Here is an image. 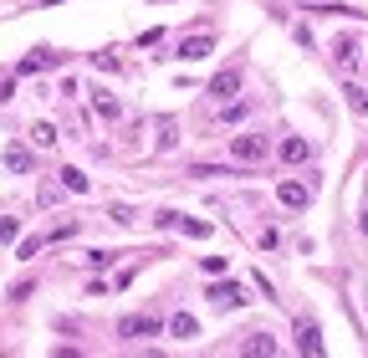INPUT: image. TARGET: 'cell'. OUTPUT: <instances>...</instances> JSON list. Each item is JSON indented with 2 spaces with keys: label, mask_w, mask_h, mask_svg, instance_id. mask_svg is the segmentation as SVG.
I'll return each mask as SVG.
<instances>
[{
  "label": "cell",
  "mask_w": 368,
  "mask_h": 358,
  "mask_svg": "<svg viewBox=\"0 0 368 358\" xmlns=\"http://www.w3.org/2000/svg\"><path fill=\"white\" fill-rule=\"evenodd\" d=\"M266 154H271V138L266 134H235L230 138V159H235V164H261Z\"/></svg>",
  "instance_id": "obj_1"
},
{
  "label": "cell",
  "mask_w": 368,
  "mask_h": 358,
  "mask_svg": "<svg viewBox=\"0 0 368 358\" xmlns=\"http://www.w3.org/2000/svg\"><path fill=\"white\" fill-rule=\"evenodd\" d=\"M159 333H164V323L154 312H128L118 323V338H159Z\"/></svg>",
  "instance_id": "obj_2"
},
{
  "label": "cell",
  "mask_w": 368,
  "mask_h": 358,
  "mask_svg": "<svg viewBox=\"0 0 368 358\" xmlns=\"http://www.w3.org/2000/svg\"><path fill=\"white\" fill-rule=\"evenodd\" d=\"M205 297L215 302V307H241V302H246V287H241V282H210Z\"/></svg>",
  "instance_id": "obj_3"
},
{
  "label": "cell",
  "mask_w": 368,
  "mask_h": 358,
  "mask_svg": "<svg viewBox=\"0 0 368 358\" xmlns=\"http://www.w3.org/2000/svg\"><path fill=\"white\" fill-rule=\"evenodd\" d=\"M210 51H215V36H210V31H200V36H184L174 57H184V62H200V57H210Z\"/></svg>",
  "instance_id": "obj_4"
},
{
  "label": "cell",
  "mask_w": 368,
  "mask_h": 358,
  "mask_svg": "<svg viewBox=\"0 0 368 358\" xmlns=\"http://www.w3.org/2000/svg\"><path fill=\"white\" fill-rule=\"evenodd\" d=\"M235 87H241V67H220L215 77H210V98H235Z\"/></svg>",
  "instance_id": "obj_5"
},
{
  "label": "cell",
  "mask_w": 368,
  "mask_h": 358,
  "mask_svg": "<svg viewBox=\"0 0 368 358\" xmlns=\"http://www.w3.org/2000/svg\"><path fill=\"white\" fill-rule=\"evenodd\" d=\"M276 159H282V164H307V159H312V143L307 138H282V143H276Z\"/></svg>",
  "instance_id": "obj_6"
},
{
  "label": "cell",
  "mask_w": 368,
  "mask_h": 358,
  "mask_svg": "<svg viewBox=\"0 0 368 358\" xmlns=\"http://www.w3.org/2000/svg\"><path fill=\"white\" fill-rule=\"evenodd\" d=\"M276 200H282L286 210H307V200H312V195H307V184H297V179H282V184H276Z\"/></svg>",
  "instance_id": "obj_7"
},
{
  "label": "cell",
  "mask_w": 368,
  "mask_h": 358,
  "mask_svg": "<svg viewBox=\"0 0 368 358\" xmlns=\"http://www.w3.org/2000/svg\"><path fill=\"white\" fill-rule=\"evenodd\" d=\"M169 338H200V317L194 312H174L169 317Z\"/></svg>",
  "instance_id": "obj_8"
},
{
  "label": "cell",
  "mask_w": 368,
  "mask_h": 358,
  "mask_svg": "<svg viewBox=\"0 0 368 358\" xmlns=\"http://www.w3.org/2000/svg\"><path fill=\"white\" fill-rule=\"evenodd\" d=\"M6 169L10 174H26V169H31V149H26V143H6Z\"/></svg>",
  "instance_id": "obj_9"
},
{
  "label": "cell",
  "mask_w": 368,
  "mask_h": 358,
  "mask_svg": "<svg viewBox=\"0 0 368 358\" xmlns=\"http://www.w3.org/2000/svg\"><path fill=\"white\" fill-rule=\"evenodd\" d=\"M297 353H322V333L312 323H297Z\"/></svg>",
  "instance_id": "obj_10"
},
{
  "label": "cell",
  "mask_w": 368,
  "mask_h": 358,
  "mask_svg": "<svg viewBox=\"0 0 368 358\" xmlns=\"http://www.w3.org/2000/svg\"><path fill=\"white\" fill-rule=\"evenodd\" d=\"M92 108H98V118H108V123H118V118H123L118 98H108V92H92Z\"/></svg>",
  "instance_id": "obj_11"
},
{
  "label": "cell",
  "mask_w": 368,
  "mask_h": 358,
  "mask_svg": "<svg viewBox=\"0 0 368 358\" xmlns=\"http://www.w3.org/2000/svg\"><path fill=\"white\" fill-rule=\"evenodd\" d=\"M57 184H62L67 195H87V174H82V169H62Z\"/></svg>",
  "instance_id": "obj_12"
},
{
  "label": "cell",
  "mask_w": 368,
  "mask_h": 358,
  "mask_svg": "<svg viewBox=\"0 0 368 358\" xmlns=\"http://www.w3.org/2000/svg\"><path fill=\"white\" fill-rule=\"evenodd\" d=\"M46 67H57V51H36V57H26V62H21V77L46 72Z\"/></svg>",
  "instance_id": "obj_13"
},
{
  "label": "cell",
  "mask_w": 368,
  "mask_h": 358,
  "mask_svg": "<svg viewBox=\"0 0 368 358\" xmlns=\"http://www.w3.org/2000/svg\"><path fill=\"white\" fill-rule=\"evenodd\" d=\"M333 57H338V67H353V57H358V42H353V36H338V42H333Z\"/></svg>",
  "instance_id": "obj_14"
},
{
  "label": "cell",
  "mask_w": 368,
  "mask_h": 358,
  "mask_svg": "<svg viewBox=\"0 0 368 358\" xmlns=\"http://www.w3.org/2000/svg\"><path fill=\"white\" fill-rule=\"evenodd\" d=\"M241 353H276V338H266V333H251L241 343Z\"/></svg>",
  "instance_id": "obj_15"
},
{
  "label": "cell",
  "mask_w": 368,
  "mask_h": 358,
  "mask_svg": "<svg viewBox=\"0 0 368 358\" xmlns=\"http://www.w3.org/2000/svg\"><path fill=\"white\" fill-rule=\"evenodd\" d=\"M343 92H348V108H353V113H358V118H368V92H363L358 82H348Z\"/></svg>",
  "instance_id": "obj_16"
},
{
  "label": "cell",
  "mask_w": 368,
  "mask_h": 358,
  "mask_svg": "<svg viewBox=\"0 0 368 358\" xmlns=\"http://www.w3.org/2000/svg\"><path fill=\"white\" fill-rule=\"evenodd\" d=\"M251 118V102H226L220 108V123H246Z\"/></svg>",
  "instance_id": "obj_17"
},
{
  "label": "cell",
  "mask_w": 368,
  "mask_h": 358,
  "mask_svg": "<svg viewBox=\"0 0 368 358\" xmlns=\"http://www.w3.org/2000/svg\"><path fill=\"white\" fill-rule=\"evenodd\" d=\"M179 231H184V235H194V241H205L210 225H205V220H184V215H179Z\"/></svg>",
  "instance_id": "obj_18"
},
{
  "label": "cell",
  "mask_w": 368,
  "mask_h": 358,
  "mask_svg": "<svg viewBox=\"0 0 368 358\" xmlns=\"http://www.w3.org/2000/svg\"><path fill=\"white\" fill-rule=\"evenodd\" d=\"M31 138L42 143V149H51V143H57V128H51V123H36V128H31Z\"/></svg>",
  "instance_id": "obj_19"
},
{
  "label": "cell",
  "mask_w": 368,
  "mask_h": 358,
  "mask_svg": "<svg viewBox=\"0 0 368 358\" xmlns=\"http://www.w3.org/2000/svg\"><path fill=\"white\" fill-rule=\"evenodd\" d=\"M92 67H102V72H118V57H108V51H92Z\"/></svg>",
  "instance_id": "obj_20"
},
{
  "label": "cell",
  "mask_w": 368,
  "mask_h": 358,
  "mask_svg": "<svg viewBox=\"0 0 368 358\" xmlns=\"http://www.w3.org/2000/svg\"><path fill=\"white\" fill-rule=\"evenodd\" d=\"M154 225H164V231H179V215H174V210H159V215H154Z\"/></svg>",
  "instance_id": "obj_21"
},
{
  "label": "cell",
  "mask_w": 368,
  "mask_h": 358,
  "mask_svg": "<svg viewBox=\"0 0 368 358\" xmlns=\"http://www.w3.org/2000/svg\"><path fill=\"white\" fill-rule=\"evenodd\" d=\"M16 231H21L16 220H10V215H0V241H16Z\"/></svg>",
  "instance_id": "obj_22"
},
{
  "label": "cell",
  "mask_w": 368,
  "mask_h": 358,
  "mask_svg": "<svg viewBox=\"0 0 368 358\" xmlns=\"http://www.w3.org/2000/svg\"><path fill=\"white\" fill-rule=\"evenodd\" d=\"M205 271L210 276H226V256H205Z\"/></svg>",
  "instance_id": "obj_23"
},
{
  "label": "cell",
  "mask_w": 368,
  "mask_h": 358,
  "mask_svg": "<svg viewBox=\"0 0 368 358\" xmlns=\"http://www.w3.org/2000/svg\"><path fill=\"white\" fill-rule=\"evenodd\" d=\"M358 231H368V205H363V215H358Z\"/></svg>",
  "instance_id": "obj_24"
}]
</instances>
